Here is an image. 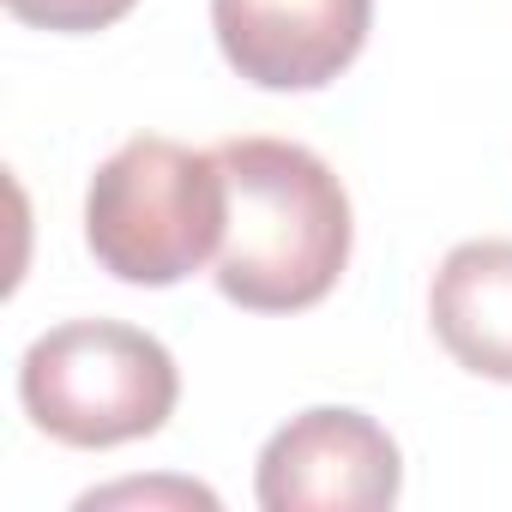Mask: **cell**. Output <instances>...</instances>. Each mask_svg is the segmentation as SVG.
<instances>
[{"instance_id":"obj_1","label":"cell","mask_w":512,"mask_h":512,"mask_svg":"<svg viewBox=\"0 0 512 512\" xmlns=\"http://www.w3.org/2000/svg\"><path fill=\"white\" fill-rule=\"evenodd\" d=\"M229 217L217 290L247 314H302L326 302L350 266V193L326 157L296 139H223Z\"/></svg>"},{"instance_id":"obj_2","label":"cell","mask_w":512,"mask_h":512,"mask_svg":"<svg viewBox=\"0 0 512 512\" xmlns=\"http://www.w3.org/2000/svg\"><path fill=\"white\" fill-rule=\"evenodd\" d=\"M229 181L217 151H187L175 139H127L85 193V247L97 266L139 290H169L193 278L223 247Z\"/></svg>"},{"instance_id":"obj_3","label":"cell","mask_w":512,"mask_h":512,"mask_svg":"<svg viewBox=\"0 0 512 512\" xmlns=\"http://www.w3.org/2000/svg\"><path fill=\"white\" fill-rule=\"evenodd\" d=\"M19 398L49 440L103 452L157 434L181 398V374L175 356L139 326L67 320L25 350Z\"/></svg>"},{"instance_id":"obj_4","label":"cell","mask_w":512,"mask_h":512,"mask_svg":"<svg viewBox=\"0 0 512 512\" xmlns=\"http://www.w3.org/2000/svg\"><path fill=\"white\" fill-rule=\"evenodd\" d=\"M404 488L398 440L344 404H320L290 416L260 452V494L266 512H380Z\"/></svg>"},{"instance_id":"obj_5","label":"cell","mask_w":512,"mask_h":512,"mask_svg":"<svg viewBox=\"0 0 512 512\" xmlns=\"http://www.w3.org/2000/svg\"><path fill=\"white\" fill-rule=\"evenodd\" d=\"M374 0H211L223 61L260 91H320L368 43Z\"/></svg>"},{"instance_id":"obj_6","label":"cell","mask_w":512,"mask_h":512,"mask_svg":"<svg viewBox=\"0 0 512 512\" xmlns=\"http://www.w3.org/2000/svg\"><path fill=\"white\" fill-rule=\"evenodd\" d=\"M428 320L458 368L512 386V241H458L434 272Z\"/></svg>"},{"instance_id":"obj_7","label":"cell","mask_w":512,"mask_h":512,"mask_svg":"<svg viewBox=\"0 0 512 512\" xmlns=\"http://www.w3.org/2000/svg\"><path fill=\"white\" fill-rule=\"evenodd\" d=\"M139 0H7V13L19 25H37V31H61V37H85V31H103L115 19H127Z\"/></svg>"},{"instance_id":"obj_8","label":"cell","mask_w":512,"mask_h":512,"mask_svg":"<svg viewBox=\"0 0 512 512\" xmlns=\"http://www.w3.org/2000/svg\"><path fill=\"white\" fill-rule=\"evenodd\" d=\"M133 500H169V506H205V512H217V494L211 488H199V482H115V488H97V494H85L79 506L91 512V506H133Z\"/></svg>"}]
</instances>
